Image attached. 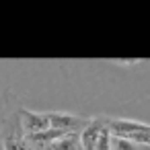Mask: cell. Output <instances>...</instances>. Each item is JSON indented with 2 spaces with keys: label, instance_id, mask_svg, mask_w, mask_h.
<instances>
[{
  "label": "cell",
  "instance_id": "obj_1",
  "mask_svg": "<svg viewBox=\"0 0 150 150\" xmlns=\"http://www.w3.org/2000/svg\"><path fill=\"white\" fill-rule=\"evenodd\" d=\"M88 119L74 115V113H66V111H50V125L54 129L66 132V134H80L86 127Z\"/></svg>",
  "mask_w": 150,
  "mask_h": 150
},
{
  "label": "cell",
  "instance_id": "obj_2",
  "mask_svg": "<svg viewBox=\"0 0 150 150\" xmlns=\"http://www.w3.org/2000/svg\"><path fill=\"white\" fill-rule=\"evenodd\" d=\"M21 127H23V136H35L41 134L45 129H50V113H39V111H31L21 107Z\"/></svg>",
  "mask_w": 150,
  "mask_h": 150
},
{
  "label": "cell",
  "instance_id": "obj_3",
  "mask_svg": "<svg viewBox=\"0 0 150 150\" xmlns=\"http://www.w3.org/2000/svg\"><path fill=\"white\" fill-rule=\"evenodd\" d=\"M105 123H107V115H95V117L88 119L86 127L80 132L82 150H97V142H99V136H101Z\"/></svg>",
  "mask_w": 150,
  "mask_h": 150
},
{
  "label": "cell",
  "instance_id": "obj_4",
  "mask_svg": "<svg viewBox=\"0 0 150 150\" xmlns=\"http://www.w3.org/2000/svg\"><path fill=\"white\" fill-rule=\"evenodd\" d=\"M111 142H113V136H111V132L105 123V127L99 136V142H97V150H111Z\"/></svg>",
  "mask_w": 150,
  "mask_h": 150
},
{
  "label": "cell",
  "instance_id": "obj_5",
  "mask_svg": "<svg viewBox=\"0 0 150 150\" xmlns=\"http://www.w3.org/2000/svg\"><path fill=\"white\" fill-rule=\"evenodd\" d=\"M140 150H150V146H140Z\"/></svg>",
  "mask_w": 150,
  "mask_h": 150
}]
</instances>
